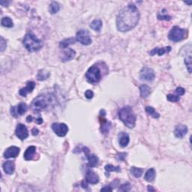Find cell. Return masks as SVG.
<instances>
[{
    "label": "cell",
    "instance_id": "38",
    "mask_svg": "<svg viewBox=\"0 0 192 192\" xmlns=\"http://www.w3.org/2000/svg\"><path fill=\"white\" fill-rule=\"evenodd\" d=\"M85 96L86 98L88 99H91L93 98L94 96V93L92 90H86L85 92Z\"/></svg>",
    "mask_w": 192,
    "mask_h": 192
},
{
    "label": "cell",
    "instance_id": "3",
    "mask_svg": "<svg viewBox=\"0 0 192 192\" xmlns=\"http://www.w3.org/2000/svg\"><path fill=\"white\" fill-rule=\"evenodd\" d=\"M24 47L29 52H36L42 48L43 43L32 32L27 33L23 41Z\"/></svg>",
    "mask_w": 192,
    "mask_h": 192
},
{
    "label": "cell",
    "instance_id": "46",
    "mask_svg": "<svg viewBox=\"0 0 192 192\" xmlns=\"http://www.w3.org/2000/svg\"><path fill=\"white\" fill-rule=\"evenodd\" d=\"M147 190H148V191H155V188H152V186H148Z\"/></svg>",
    "mask_w": 192,
    "mask_h": 192
},
{
    "label": "cell",
    "instance_id": "9",
    "mask_svg": "<svg viewBox=\"0 0 192 192\" xmlns=\"http://www.w3.org/2000/svg\"><path fill=\"white\" fill-rule=\"evenodd\" d=\"M51 128L54 133L59 137H65L69 131V128H68L67 125L64 123H53L52 124Z\"/></svg>",
    "mask_w": 192,
    "mask_h": 192
},
{
    "label": "cell",
    "instance_id": "16",
    "mask_svg": "<svg viewBox=\"0 0 192 192\" xmlns=\"http://www.w3.org/2000/svg\"><path fill=\"white\" fill-rule=\"evenodd\" d=\"M35 87V83L33 81H29L27 83V85L26 87L20 89L19 91V94L23 97H26L27 94L31 93L33 90H34Z\"/></svg>",
    "mask_w": 192,
    "mask_h": 192
},
{
    "label": "cell",
    "instance_id": "27",
    "mask_svg": "<svg viewBox=\"0 0 192 192\" xmlns=\"http://www.w3.org/2000/svg\"><path fill=\"white\" fill-rule=\"evenodd\" d=\"M60 10V6L57 2H52L49 6V11L51 15H55Z\"/></svg>",
    "mask_w": 192,
    "mask_h": 192
},
{
    "label": "cell",
    "instance_id": "47",
    "mask_svg": "<svg viewBox=\"0 0 192 192\" xmlns=\"http://www.w3.org/2000/svg\"><path fill=\"white\" fill-rule=\"evenodd\" d=\"M32 116H27V123H31V122L32 121Z\"/></svg>",
    "mask_w": 192,
    "mask_h": 192
},
{
    "label": "cell",
    "instance_id": "31",
    "mask_svg": "<svg viewBox=\"0 0 192 192\" xmlns=\"http://www.w3.org/2000/svg\"><path fill=\"white\" fill-rule=\"evenodd\" d=\"M49 75H50V74L48 71H44V70H40L38 73L37 79L38 80H45L48 79Z\"/></svg>",
    "mask_w": 192,
    "mask_h": 192
},
{
    "label": "cell",
    "instance_id": "7",
    "mask_svg": "<svg viewBox=\"0 0 192 192\" xmlns=\"http://www.w3.org/2000/svg\"><path fill=\"white\" fill-rule=\"evenodd\" d=\"M76 39L83 45H90L92 43L90 32L86 29H80L77 32Z\"/></svg>",
    "mask_w": 192,
    "mask_h": 192
},
{
    "label": "cell",
    "instance_id": "23",
    "mask_svg": "<svg viewBox=\"0 0 192 192\" xmlns=\"http://www.w3.org/2000/svg\"><path fill=\"white\" fill-rule=\"evenodd\" d=\"M89 161V166L91 167H95L98 164V158L95 155L89 154L86 156Z\"/></svg>",
    "mask_w": 192,
    "mask_h": 192
},
{
    "label": "cell",
    "instance_id": "42",
    "mask_svg": "<svg viewBox=\"0 0 192 192\" xmlns=\"http://www.w3.org/2000/svg\"><path fill=\"white\" fill-rule=\"evenodd\" d=\"M38 133H39V131H38V128H32V134L33 136L38 135Z\"/></svg>",
    "mask_w": 192,
    "mask_h": 192
},
{
    "label": "cell",
    "instance_id": "8",
    "mask_svg": "<svg viewBox=\"0 0 192 192\" xmlns=\"http://www.w3.org/2000/svg\"><path fill=\"white\" fill-rule=\"evenodd\" d=\"M155 77L154 70L149 67H144L140 71V78L145 81H152Z\"/></svg>",
    "mask_w": 192,
    "mask_h": 192
},
{
    "label": "cell",
    "instance_id": "21",
    "mask_svg": "<svg viewBox=\"0 0 192 192\" xmlns=\"http://www.w3.org/2000/svg\"><path fill=\"white\" fill-rule=\"evenodd\" d=\"M77 41V39L74 38H66V39L62 40V41H60L59 43V47L60 48L62 49H66L69 48V45L73 44Z\"/></svg>",
    "mask_w": 192,
    "mask_h": 192
},
{
    "label": "cell",
    "instance_id": "18",
    "mask_svg": "<svg viewBox=\"0 0 192 192\" xmlns=\"http://www.w3.org/2000/svg\"><path fill=\"white\" fill-rule=\"evenodd\" d=\"M171 51V47H165V48H155L153 49L152 50L150 51V55L151 56H155V55H158V56H162L166 53H169Z\"/></svg>",
    "mask_w": 192,
    "mask_h": 192
},
{
    "label": "cell",
    "instance_id": "24",
    "mask_svg": "<svg viewBox=\"0 0 192 192\" xmlns=\"http://www.w3.org/2000/svg\"><path fill=\"white\" fill-rule=\"evenodd\" d=\"M155 176H156V172L154 168H150L146 171L145 174V180L147 182H152L155 179Z\"/></svg>",
    "mask_w": 192,
    "mask_h": 192
},
{
    "label": "cell",
    "instance_id": "6",
    "mask_svg": "<svg viewBox=\"0 0 192 192\" xmlns=\"http://www.w3.org/2000/svg\"><path fill=\"white\" fill-rule=\"evenodd\" d=\"M48 106V102L44 95H38L36 97L32 103V108L33 111L40 112Z\"/></svg>",
    "mask_w": 192,
    "mask_h": 192
},
{
    "label": "cell",
    "instance_id": "40",
    "mask_svg": "<svg viewBox=\"0 0 192 192\" xmlns=\"http://www.w3.org/2000/svg\"><path fill=\"white\" fill-rule=\"evenodd\" d=\"M127 155V153L125 152H123V153H120V154L118 155V158H119V160L120 161H123L125 159V158L126 157Z\"/></svg>",
    "mask_w": 192,
    "mask_h": 192
},
{
    "label": "cell",
    "instance_id": "28",
    "mask_svg": "<svg viewBox=\"0 0 192 192\" xmlns=\"http://www.w3.org/2000/svg\"><path fill=\"white\" fill-rule=\"evenodd\" d=\"M1 24L2 27H8V28H11L14 27L13 21H12L11 19L8 17H3L1 20Z\"/></svg>",
    "mask_w": 192,
    "mask_h": 192
},
{
    "label": "cell",
    "instance_id": "22",
    "mask_svg": "<svg viewBox=\"0 0 192 192\" xmlns=\"http://www.w3.org/2000/svg\"><path fill=\"white\" fill-rule=\"evenodd\" d=\"M101 123H102V126H101L102 133L104 134H107L109 133L110 129L111 128V123L106 119H102Z\"/></svg>",
    "mask_w": 192,
    "mask_h": 192
},
{
    "label": "cell",
    "instance_id": "44",
    "mask_svg": "<svg viewBox=\"0 0 192 192\" xmlns=\"http://www.w3.org/2000/svg\"><path fill=\"white\" fill-rule=\"evenodd\" d=\"M10 2H4V1H0V4L2 5V6L6 7V6H8V5L9 4Z\"/></svg>",
    "mask_w": 192,
    "mask_h": 192
},
{
    "label": "cell",
    "instance_id": "48",
    "mask_svg": "<svg viewBox=\"0 0 192 192\" xmlns=\"http://www.w3.org/2000/svg\"><path fill=\"white\" fill-rule=\"evenodd\" d=\"M186 4H188V5H191V2H186Z\"/></svg>",
    "mask_w": 192,
    "mask_h": 192
},
{
    "label": "cell",
    "instance_id": "13",
    "mask_svg": "<svg viewBox=\"0 0 192 192\" xmlns=\"http://www.w3.org/2000/svg\"><path fill=\"white\" fill-rule=\"evenodd\" d=\"M20 149L17 146H11L8 148L4 152V158H16L17 155L20 153Z\"/></svg>",
    "mask_w": 192,
    "mask_h": 192
},
{
    "label": "cell",
    "instance_id": "29",
    "mask_svg": "<svg viewBox=\"0 0 192 192\" xmlns=\"http://www.w3.org/2000/svg\"><path fill=\"white\" fill-rule=\"evenodd\" d=\"M131 173L133 175L134 177L136 178H140L142 176L143 173H144V170L142 168H138V167H131Z\"/></svg>",
    "mask_w": 192,
    "mask_h": 192
},
{
    "label": "cell",
    "instance_id": "39",
    "mask_svg": "<svg viewBox=\"0 0 192 192\" xmlns=\"http://www.w3.org/2000/svg\"><path fill=\"white\" fill-rule=\"evenodd\" d=\"M158 19L160 20H170L171 19V17L170 16H168V15H158Z\"/></svg>",
    "mask_w": 192,
    "mask_h": 192
},
{
    "label": "cell",
    "instance_id": "34",
    "mask_svg": "<svg viewBox=\"0 0 192 192\" xmlns=\"http://www.w3.org/2000/svg\"><path fill=\"white\" fill-rule=\"evenodd\" d=\"M185 63H186V65L187 69H188V72L191 73L192 63H191V53L189 54L188 57H186V59H185Z\"/></svg>",
    "mask_w": 192,
    "mask_h": 192
},
{
    "label": "cell",
    "instance_id": "4",
    "mask_svg": "<svg viewBox=\"0 0 192 192\" xmlns=\"http://www.w3.org/2000/svg\"><path fill=\"white\" fill-rule=\"evenodd\" d=\"M187 35H188L187 30L176 26V27H173L171 29L168 34V38L170 41H174V42H178V41H180L184 38H186L187 37Z\"/></svg>",
    "mask_w": 192,
    "mask_h": 192
},
{
    "label": "cell",
    "instance_id": "17",
    "mask_svg": "<svg viewBox=\"0 0 192 192\" xmlns=\"http://www.w3.org/2000/svg\"><path fill=\"white\" fill-rule=\"evenodd\" d=\"M129 141H130V137L128 134L121 132L119 134V144L121 147H126L129 144Z\"/></svg>",
    "mask_w": 192,
    "mask_h": 192
},
{
    "label": "cell",
    "instance_id": "41",
    "mask_svg": "<svg viewBox=\"0 0 192 192\" xmlns=\"http://www.w3.org/2000/svg\"><path fill=\"white\" fill-rule=\"evenodd\" d=\"M101 191H113V188H111L110 186H106L104 187V188H102V189H101Z\"/></svg>",
    "mask_w": 192,
    "mask_h": 192
},
{
    "label": "cell",
    "instance_id": "32",
    "mask_svg": "<svg viewBox=\"0 0 192 192\" xmlns=\"http://www.w3.org/2000/svg\"><path fill=\"white\" fill-rule=\"evenodd\" d=\"M104 168H105V170L108 173L112 172V171H115V172H119V171L121 170L120 167H119V166H117V167H115V166H113L112 165H107L105 166Z\"/></svg>",
    "mask_w": 192,
    "mask_h": 192
},
{
    "label": "cell",
    "instance_id": "35",
    "mask_svg": "<svg viewBox=\"0 0 192 192\" xmlns=\"http://www.w3.org/2000/svg\"><path fill=\"white\" fill-rule=\"evenodd\" d=\"M131 189V186L129 182H126L125 184L122 185L121 187H120L119 190L122 191H130Z\"/></svg>",
    "mask_w": 192,
    "mask_h": 192
},
{
    "label": "cell",
    "instance_id": "43",
    "mask_svg": "<svg viewBox=\"0 0 192 192\" xmlns=\"http://www.w3.org/2000/svg\"><path fill=\"white\" fill-rule=\"evenodd\" d=\"M88 184H89V183L87 182L86 181V179H85V180L82 181V182H81V186L83 187V188H88Z\"/></svg>",
    "mask_w": 192,
    "mask_h": 192
},
{
    "label": "cell",
    "instance_id": "19",
    "mask_svg": "<svg viewBox=\"0 0 192 192\" xmlns=\"http://www.w3.org/2000/svg\"><path fill=\"white\" fill-rule=\"evenodd\" d=\"M3 170H4V172L6 173V174H8V175H11L14 172H15V163L13 161H8L5 162L2 165Z\"/></svg>",
    "mask_w": 192,
    "mask_h": 192
},
{
    "label": "cell",
    "instance_id": "36",
    "mask_svg": "<svg viewBox=\"0 0 192 192\" xmlns=\"http://www.w3.org/2000/svg\"><path fill=\"white\" fill-rule=\"evenodd\" d=\"M0 45H1V52H3L5 50H6V47H7V42L6 40L4 39V38L1 37V41H0Z\"/></svg>",
    "mask_w": 192,
    "mask_h": 192
},
{
    "label": "cell",
    "instance_id": "10",
    "mask_svg": "<svg viewBox=\"0 0 192 192\" xmlns=\"http://www.w3.org/2000/svg\"><path fill=\"white\" fill-rule=\"evenodd\" d=\"M28 107L27 104L21 102L17 107H12L11 108V113L15 117H18L19 116H23L27 111Z\"/></svg>",
    "mask_w": 192,
    "mask_h": 192
},
{
    "label": "cell",
    "instance_id": "20",
    "mask_svg": "<svg viewBox=\"0 0 192 192\" xmlns=\"http://www.w3.org/2000/svg\"><path fill=\"white\" fill-rule=\"evenodd\" d=\"M36 153V147L35 146H31L28 147L24 153V158L27 161L32 160L34 158L35 155Z\"/></svg>",
    "mask_w": 192,
    "mask_h": 192
},
{
    "label": "cell",
    "instance_id": "37",
    "mask_svg": "<svg viewBox=\"0 0 192 192\" xmlns=\"http://www.w3.org/2000/svg\"><path fill=\"white\" fill-rule=\"evenodd\" d=\"M176 92L178 95L181 96L184 95L185 92H186V90H185V89L182 88V87H177V88L176 89Z\"/></svg>",
    "mask_w": 192,
    "mask_h": 192
},
{
    "label": "cell",
    "instance_id": "15",
    "mask_svg": "<svg viewBox=\"0 0 192 192\" xmlns=\"http://www.w3.org/2000/svg\"><path fill=\"white\" fill-rule=\"evenodd\" d=\"M188 133V127L185 125H179L174 130V134L177 138H183Z\"/></svg>",
    "mask_w": 192,
    "mask_h": 192
},
{
    "label": "cell",
    "instance_id": "1",
    "mask_svg": "<svg viewBox=\"0 0 192 192\" xmlns=\"http://www.w3.org/2000/svg\"><path fill=\"white\" fill-rule=\"evenodd\" d=\"M140 13L134 4H129L119 13L116 18V27L120 32H128L137 25Z\"/></svg>",
    "mask_w": 192,
    "mask_h": 192
},
{
    "label": "cell",
    "instance_id": "30",
    "mask_svg": "<svg viewBox=\"0 0 192 192\" xmlns=\"http://www.w3.org/2000/svg\"><path fill=\"white\" fill-rule=\"evenodd\" d=\"M146 112L149 115V116H152L155 119H158L160 117L159 113H157L155 110L152 107H146Z\"/></svg>",
    "mask_w": 192,
    "mask_h": 192
},
{
    "label": "cell",
    "instance_id": "14",
    "mask_svg": "<svg viewBox=\"0 0 192 192\" xmlns=\"http://www.w3.org/2000/svg\"><path fill=\"white\" fill-rule=\"evenodd\" d=\"M86 181L89 184L95 185L99 182V177L94 171L90 170L87 171L86 174Z\"/></svg>",
    "mask_w": 192,
    "mask_h": 192
},
{
    "label": "cell",
    "instance_id": "26",
    "mask_svg": "<svg viewBox=\"0 0 192 192\" xmlns=\"http://www.w3.org/2000/svg\"><path fill=\"white\" fill-rule=\"evenodd\" d=\"M91 29L96 32H100L102 27V21L101 20H93L90 24Z\"/></svg>",
    "mask_w": 192,
    "mask_h": 192
},
{
    "label": "cell",
    "instance_id": "25",
    "mask_svg": "<svg viewBox=\"0 0 192 192\" xmlns=\"http://www.w3.org/2000/svg\"><path fill=\"white\" fill-rule=\"evenodd\" d=\"M140 96L142 98H146L151 93V89L148 85L144 84L140 87Z\"/></svg>",
    "mask_w": 192,
    "mask_h": 192
},
{
    "label": "cell",
    "instance_id": "5",
    "mask_svg": "<svg viewBox=\"0 0 192 192\" xmlns=\"http://www.w3.org/2000/svg\"><path fill=\"white\" fill-rule=\"evenodd\" d=\"M86 78L89 83H92V84H96L98 83L102 78L101 71L98 67L96 65L90 67L86 73Z\"/></svg>",
    "mask_w": 192,
    "mask_h": 192
},
{
    "label": "cell",
    "instance_id": "2",
    "mask_svg": "<svg viewBox=\"0 0 192 192\" xmlns=\"http://www.w3.org/2000/svg\"><path fill=\"white\" fill-rule=\"evenodd\" d=\"M119 118L128 128H133L135 126L137 117L132 108L129 106L124 107L119 111Z\"/></svg>",
    "mask_w": 192,
    "mask_h": 192
},
{
    "label": "cell",
    "instance_id": "11",
    "mask_svg": "<svg viewBox=\"0 0 192 192\" xmlns=\"http://www.w3.org/2000/svg\"><path fill=\"white\" fill-rule=\"evenodd\" d=\"M15 134L19 139L23 140L29 137V131L25 125L23 124H18L15 130Z\"/></svg>",
    "mask_w": 192,
    "mask_h": 192
},
{
    "label": "cell",
    "instance_id": "12",
    "mask_svg": "<svg viewBox=\"0 0 192 192\" xmlns=\"http://www.w3.org/2000/svg\"><path fill=\"white\" fill-rule=\"evenodd\" d=\"M75 56H76V52L74 50L71 48H66V50L61 53L60 58L62 62H69V61L72 60Z\"/></svg>",
    "mask_w": 192,
    "mask_h": 192
},
{
    "label": "cell",
    "instance_id": "33",
    "mask_svg": "<svg viewBox=\"0 0 192 192\" xmlns=\"http://www.w3.org/2000/svg\"><path fill=\"white\" fill-rule=\"evenodd\" d=\"M167 99L170 102H178L180 100V97L178 95H173V94H169L167 96Z\"/></svg>",
    "mask_w": 192,
    "mask_h": 192
},
{
    "label": "cell",
    "instance_id": "45",
    "mask_svg": "<svg viewBox=\"0 0 192 192\" xmlns=\"http://www.w3.org/2000/svg\"><path fill=\"white\" fill-rule=\"evenodd\" d=\"M35 123L38 124V125H40V124H41L43 123V119L42 118H38V119H35Z\"/></svg>",
    "mask_w": 192,
    "mask_h": 192
}]
</instances>
